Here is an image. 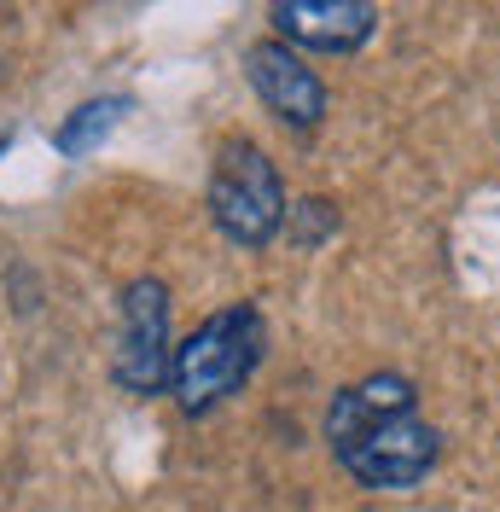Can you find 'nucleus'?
Listing matches in <instances>:
<instances>
[{
  "instance_id": "nucleus-1",
  "label": "nucleus",
  "mask_w": 500,
  "mask_h": 512,
  "mask_svg": "<svg viewBox=\"0 0 500 512\" xmlns=\"http://www.w3.org/2000/svg\"><path fill=\"white\" fill-rule=\"evenodd\" d=\"M326 448L361 489H419L442 460V431L419 414L407 373H367L326 402Z\"/></svg>"
},
{
  "instance_id": "nucleus-2",
  "label": "nucleus",
  "mask_w": 500,
  "mask_h": 512,
  "mask_svg": "<svg viewBox=\"0 0 500 512\" xmlns=\"http://www.w3.org/2000/svg\"><path fill=\"white\" fill-rule=\"evenodd\" d=\"M262 355H268V320L256 303H227L216 315H204L169 355L175 408L187 419H210L227 396H239L256 379Z\"/></svg>"
},
{
  "instance_id": "nucleus-3",
  "label": "nucleus",
  "mask_w": 500,
  "mask_h": 512,
  "mask_svg": "<svg viewBox=\"0 0 500 512\" xmlns=\"http://www.w3.org/2000/svg\"><path fill=\"white\" fill-rule=\"evenodd\" d=\"M204 204H210L216 233L227 245H239V251H268L285 227V210H291L280 163L268 158L250 134L221 140L216 163H210V192H204Z\"/></svg>"
},
{
  "instance_id": "nucleus-4",
  "label": "nucleus",
  "mask_w": 500,
  "mask_h": 512,
  "mask_svg": "<svg viewBox=\"0 0 500 512\" xmlns=\"http://www.w3.org/2000/svg\"><path fill=\"white\" fill-rule=\"evenodd\" d=\"M169 286L157 274H134L117 303V355L111 373L128 396H157L169 390V355H175V332H169Z\"/></svg>"
},
{
  "instance_id": "nucleus-5",
  "label": "nucleus",
  "mask_w": 500,
  "mask_h": 512,
  "mask_svg": "<svg viewBox=\"0 0 500 512\" xmlns=\"http://www.w3.org/2000/svg\"><path fill=\"white\" fill-rule=\"evenodd\" d=\"M245 82L256 88V99H262L285 128H297V134H314V128L326 123V111H332L326 76H320L297 47H285L274 35L245 47Z\"/></svg>"
},
{
  "instance_id": "nucleus-6",
  "label": "nucleus",
  "mask_w": 500,
  "mask_h": 512,
  "mask_svg": "<svg viewBox=\"0 0 500 512\" xmlns=\"http://www.w3.org/2000/svg\"><path fill=\"white\" fill-rule=\"evenodd\" d=\"M274 41L297 53H332L349 59L378 35V6L373 0H274Z\"/></svg>"
},
{
  "instance_id": "nucleus-7",
  "label": "nucleus",
  "mask_w": 500,
  "mask_h": 512,
  "mask_svg": "<svg viewBox=\"0 0 500 512\" xmlns=\"http://www.w3.org/2000/svg\"><path fill=\"white\" fill-rule=\"evenodd\" d=\"M134 111V94H99V99H82L59 128H53V146H59V158H88L99 152V140H111L123 117Z\"/></svg>"
},
{
  "instance_id": "nucleus-8",
  "label": "nucleus",
  "mask_w": 500,
  "mask_h": 512,
  "mask_svg": "<svg viewBox=\"0 0 500 512\" xmlns=\"http://www.w3.org/2000/svg\"><path fill=\"white\" fill-rule=\"evenodd\" d=\"M280 233H291V245L314 251L326 233H338V204H326V198H303V204H291V210H285Z\"/></svg>"
},
{
  "instance_id": "nucleus-9",
  "label": "nucleus",
  "mask_w": 500,
  "mask_h": 512,
  "mask_svg": "<svg viewBox=\"0 0 500 512\" xmlns=\"http://www.w3.org/2000/svg\"><path fill=\"white\" fill-rule=\"evenodd\" d=\"M6 146H12V128H0V158H6Z\"/></svg>"
}]
</instances>
